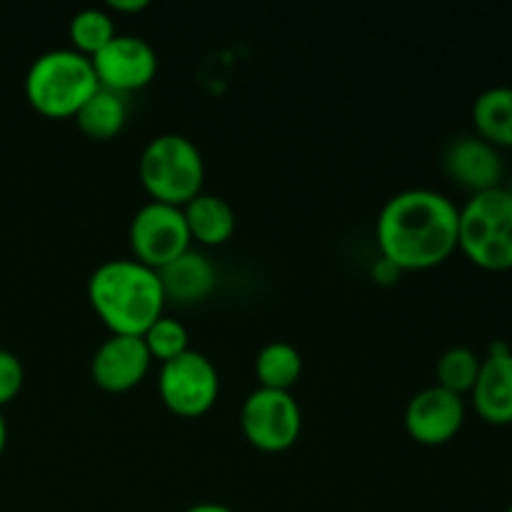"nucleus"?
<instances>
[{
	"label": "nucleus",
	"mask_w": 512,
	"mask_h": 512,
	"mask_svg": "<svg viewBox=\"0 0 512 512\" xmlns=\"http://www.w3.org/2000/svg\"><path fill=\"white\" fill-rule=\"evenodd\" d=\"M460 210L438 190L413 188L393 195L378 215L380 253L395 270H428L458 248Z\"/></svg>",
	"instance_id": "1"
},
{
	"label": "nucleus",
	"mask_w": 512,
	"mask_h": 512,
	"mask_svg": "<svg viewBox=\"0 0 512 512\" xmlns=\"http://www.w3.org/2000/svg\"><path fill=\"white\" fill-rule=\"evenodd\" d=\"M88 298L113 335H143L163 315L158 270L140 260H108L88 280Z\"/></svg>",
	"instance_id": "2"
},
{
	"label": "nucleus",
	"mask_w": 512,
	"mask_h": 512,
	"mask_svg": "<svg viewBox=\"0 0 512 512\" xmlns=\"http://www.w3.org/2000/svg\"><path fill=\"white\" fill-rule=\"evenodd\" d=\"M100 88L93 60L78 50H48L25 75V98L48 118H68Z\"/></svg>",
	"instance_id": "3"
},
{
	"label": "nucleus",
	"mask_w": 512,
	"mask_h": 512,
	"mask_svg": "<svg viewBox=\"0 0 512 512\" xmlns=\"http://www.w3.org/2000/svg\"><path fill=\"white\" fill-rule=\"evenodd\" d=\"M458 248L478 268L503 273L512 268V190L478 193L460 210Z\"/></svg>",
	"instance_id": "4"
},
{
	"label": "nucleus",
	"mask_w": 512,
	"mask_h": 512,
	"mask_svg": "<svg viewBox=\"0 0 512 512\" xmlns=\"http://www.w3.org/2000/svg\"><path fill=\"white\" fill-rule=\"evenodd\" d=\"M138 173L153 200L183 208L195 195H200L205 163L193 140L178 133H165L145 145Z\"/></svg>",
	"instance_id": "5"
},
{
	"label": "nucleus",
	"mask_w": 512,
	"mask_h": 512,
	"mask_svg": "<svg viewBox=\"0 0 512 512\" xmlns=\"http://www.w3.org/2000/svg\"><path fill=\"white\" fill-rule=\"evenodd\" d=\"M240 428L248 443L263 453H283L293 448L303 428V413L285 390L258 388L240 408Z\"/></svg>",
	"instance_id": "6"
},
{
	"label": "nucleus",
	"mask_w": 512,
	"mask_h": 512,
	"mask_svg": "<svg viewBox=\"0 0 512 512\" xmlns=\"http://www.w3.org/2000/svg\"><path fill=\"white\" fill-rule=\"evenodd\" d=\"M160 398L183 418H198L208 413L218 400L220 380L213 360L198 350H185L178 358L168 360L160 368Z\"/></svg>",
	"instance_id": "7"
},
{
	"label": "nucleus",
	"mask_w": 512,
	"mask_h": 512,
	"mask_svg": "<svg viewBox=\"0 0 512 512\" xmlns=\"http://www.w3.org/2000/svg\"><path fill=\"white\" fill-rule=\"evenodd\" d=\"M130 245L135 258L158 270L190 248V230L183 208L150 200L130 220Z\"/></svg>",
	"instance_id": "8"
},
{
	"label": "nucleus",
	"mask_w": 512,
	"mask_h": 512,
	"mask_svg": "<svg viewBox=\"0 0 512 512\" xmlns=\"http://www.w3.org/2000/svg\"><path fill=\"white\" fill-rule=\"evenodd\" d=\"M90 60H93L98 83L120 95L145 88L158 73V55L153 45L138 35H115Z\"/></svg>",
	"instance_id": "9"
},
{
	"label": "nucleus",
	"mask_w": 512,
	"mask_h": 512,
	"mask_svg": "<svg viewBox=\"0 0 512 512\" xmlns=\"http://www.w3.org/2000/svg\"><path fill=\"white\" fill-rule=\"evenodd\" d=\"M465 423V403L460 395L433 385L413 395L405 408V428L423 445H443L460 433Z\"/></svg>",
	"instance_id": "10"
},
{
	"label": "nucleus",
	"mask_w": 512,
	"mask_h": 512,
	"mask_svg": "<svg viewBox=\"0 0 512 512\" xmlns=\"http://www.w3.org/2000/svg\"><path fill=\"white\" fill-rule=\"evenodd\" d=\"M150 363L153 358L145 348L143 335H110L95 350L90 373L95 385L108 393H125L145 378Z\"/></svg>",
	"instance_id": "11"
},
{
	"label": "nucleus",
	"mask_w": 512,
	"mask_h": 512,
	"mask_svg": "<svg viewBox=\"0 0 512 512\" xmlns=\"http://www.w3.org/2000/svg\"><path fill=\"white\" fill-rule=\"evenodd\" d=\"M445 170L450 178L473 195L503 188L505 165L495 145L485 143L478 135H465L453 140L445 150Z\"/></svg>",
	"instance_id": "12"
},
{
	"label": "nucleus",
	"mask_w": 512,
	"mask_h": 512,
	"mask_svg": "<svg viewBox=\"0 0 512 512\" xmlns=\"http://www.w3.org/2000/svg\"><path fill=\"white\" fill-rule=\"evenodd\" d=\"M473 403L480 418L490 425L512 423V353L505 345H493L480 363L473 385Z\"/></svg>",
	"instance_id": "13"
},
{
	"label": "nucleus",
	"mask_w": 512,
	"mask_h": 512,
	"mask_svg": "<svg viewBox=\"0 0 512 512\" xmlns=\"http://www.w3.org/2000/svg\"><path fill=\"white\" fill-rule=\"evenodd\" d=\"M160 285H163L165 300L173 298L178 303H195L203 300L215 288V268L198 250H185L168 265L158 268Z\"/></svg>",
	"instance_id": "14"
},
{
	"label": "nucleus",
	"mask_w": 512,
	"mask_h": 512,
	"mask_svg": "<svg viewBox=\"0 0 512 512\" xmlns=\"http://www.w3.org/2000/svg\"><path fill=\"white\" fill-rule=\"evenodd\" d=\"M190 240L203 245H223L235 230V210L220 195L200 193L183 205Z\"/></svg>",
	"instance_id": "15"
},
{
	"label": "nucleus",
	"mask_w": 512,
	"mask_h": 512,
	"mask_svg": "<svg viewBox=\"0 0 512 512\" xmlns=\"http://www.w3.org/2000/svg\"><path fill=\"white\" fill-rule=\"evenodd\" d=\"M478 138L495 148H512V88L498 85L480 93L473 103Z\"/></svg>",
	"instance_id": "16"
},
{
	"label": "nucleus",
	"mask_w": 512,
	"mask_h": 512,
	"mask_svg": "<svg viewBox=\"0 0 512 512\" xmlns=\"http://www.w3.org/2000/svg\"><path fill=\"white\" fill-rule=\"evenodd\" d=\"M80 130L93 140H110L125 128L128 120V105L123 95L100 85L93 95L75 113Z\"/></svg>",
	"instance_id": "17"
},
{
	"label": "nucleus",
	"mask_w": 512,
	"mask_h": 512,
	"mask_svg": "<svg viewBox=\"0 0 512 512\" xmlns=\"http://www.w3.org/2000/svg\"><path fill=\"white\" fill-rule=\"evenodd\" d=\"M300 373H303V358H300L298 348L285 340H273V343L263 345L255 358V375L260 380V388L290 393V388L298 383Z\"/></svg>",
	"instance_id": "18"
},
{
	"label": "nucleus",
	"mask_w": 512,
	"mask_h": 512,
	"mask_svg": "<svg viewBox=\"0 0 512 512\" xmlns=\"http://www.w3.org/2000/svg\"><path fill=\"white\" fill-rule=\"evenodd\" d=\"M68 33L75 50L88 55V58L100 53V50L118 35L115 33L113 18L100 8H85L80 10V13H75L73 20H70Z\"/></svg>",
	"instance_id": "19"
},
{
	"label": "nucleus",
	"mask_w": 512,
	"mask_h": 512,
	"mask_svg": "<svg viewBox=\"0 0 512 512\" xmlns=\"http://www.w3.org/2000/svg\"><path fill=\"white\" fill-rule=\"evenodd\" d=\"M480 363L483 360L470 348H463V345L445 350L438 360V385L450 390V393L460 395V398H463V393H473V385L480 373Z\"/></svg>",
	"instance_id": "20"
},
{
	"label": "nucleus",
	"mask_w": 512,
	"mask_h": 512,
	"mask_svg": "<svg viewBox=\"0 0 512 512\" xmlns=\"http://www.w3.org/2000/svg\"><path fill=\"white\" fill-rule=\"evenodd\" d=\"M143 340L150 358L160 360V363H168V360L178 358L185 350H190L185 325L175 318H165V315H160V318L145 330Z\"/></svg>",
	"instance_id": "21"
},
{
	"label": "nucleus",
	"mask_w": 512,
	"mask_h": 512,
	"mask_svg": "<svg viewBox=\"0 0 512 512\" xmlns=\"http://www.w3.org/2000/svg\"><path fill=\"white\" fill-rule=\"evenodd\" d=\"M25 383V368L10 350H0V408L15 400Z\"/></svg>",
	"instance_id": "22"
},
{
	"label": "nucleus",
	"mask_w": 512,
	"mask_h": 512,
	"mask_svg": "<svg viewBox=\"0 0 512 512\" xmlns=\"http://www.w3.org/2000/svg\"><path fill=\"white\" fill-rule=\"evenodd\" d=\"M148 0H110V8L118 13H138V10L148 8Z\"/></svg>",
	"instance_id": "23"
},
{
	"label": "nucleus",
	"mask_w": 512,
	"mask_h": 512,
	"mask_svg": "<svg viewBox=\"0 0 512 512\" xmlns=\"http://www.w3.org/2000/svg\"><path fill=\"white\" fill-rule=\"evenodd\" d=\"M185 512H235V510L225 508V505H220V503H198V505H193V508H188Z\"/></svg>",
	"instance_id": "24"
},
{
	"label": "nucleus",
	"mask_w": 512,
	"mask_h": 512,
	"mask_svg": "<svg viewBox=\"0 0 512 512\" xmlns=\"http://www.w3.org/2000/svg\"><path fill=\"white\" fill-rule=\"evenodd\" d=\"M5 445H8V423H5L3 413H0V455H3Z\"/></svg>",
	"instance_id": "25"
},
{
	"label": "nucleus",
	"mask_w": 512,
	"mask_h": 512,
	"mask_svg": "<svg viewBox=\"0 0 512 512\" xmlns=\"http://www.w3.org/2000/svg\"><path fill=\"white\" fill-rule=\"evenodd\" d=\"M508 512H512V505H510V510H508Z\"/></svg>",
	"instance_id": "26"
}]
</instances>
